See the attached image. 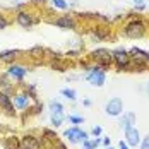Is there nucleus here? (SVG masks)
<instances>
[{
    "label": "nucleus",
    "mask_w": 149,
    "mask_h": 149,
    "mask_svg": "<svg viewBox=\"0 0 149 149\" xmlns=\"http://www.w3.org/2000/svg\"><path fill=\"white\" fill-rule=\"evenodd\" d=\"M88 82L94 88H103L104 82H106V70H103L101 67H91L88 70V75H86Z\"/></svg>",
    "instance_id": "39448f33"
},
{
    "label": "nucleus",
    "mask_w": 149,
    "mask_h": 149,
    "mask_svg": "<svg viewBox=\"0 0 149 149\" xmlns=\"http://www.w3.org/2000/svg\"><path fill=\"white\" fill-rule=\"evenodd\" d=\"M101 144H104V148L111 146V141H110V137H103V139H101Z\"/></svg>",
    "instance_id": "2f4dec72"
},
{
    "label": "nucleus",
    "mask_w": 149,
    "mask_h": 149,
    "mask_svg": "<svg viewBox=\"0 0 149 149\" xmlns=\"http://www.w3.org/2000/svg\"><path fill=\"white\" fill-rule=\"evenodd\" d=\"M50 120H52V125L57 129V127H60V125L63 123L65 115H63V113H52V115H50Z\"/></svg>",
    "instance_id": "aec40b11"
},
{
    "label": "nucleus",
    "mask_w": 149,
    "mask_h": 149,
    "mask_svg": "<svg viewBox=\"0 0 149 149\" xmlns=\"http://www.w3.org/2000/svg\"><path fill=\"white\" fill-rule=\"evenodd\" d=\"M15 21H17V24L21 26V28H31L34 22H36V19H33V15L29 12H26V10H19L17 15H15Z\"/></svg>",
    "instance_id": "ddd939ff"
},
{
    "label": "nucleus",
    "mask_w": 149,
    "mask_h": 149,
    "mask_svg": "<svg viewBox=\"0 0 149 149\" xmlns=\"http://www.w3.org/2000/svg\"><path fill=\"white\" fill-rule=\"evenodd\" d=\"M55 26L60 29H74L75 28V21L70 15H62L58 19H55Z\"/></svg>",
    "instance_id": "2eb2a0df"
},
{
    "label": "nucleus",
    "mask_w": 149,
    "mask_h": 149,
    "mask_svg": "<svg viewBox=\"0 0 149 149\" xmlns=\"http://www.w3.org/2000/svg\"><path fill=\"white\" fill-rule=\"evenodd\" d=\"M89 58L98 65V67H101L103 70H108L110 67H111V63H113V57H111V52L108 50V48H96V50H93L89 55Z\"/></svg>",
    "instance_id": "f03ea898"
},
{
    "label": "nucleus",
    "mask_w": 149,
    "mask_h": 149,
    "mask_svg": "<svg viewBox=\"0 0 149 149\" xmlns=\"http://www.w3.org/2000/svg\"><path fill=\"white\" fill-rule=\"evenodd\" d=\"M60 94L65 98V100H69V101H75L77 100V93L74 89H70V88H65V89L60 91Z\"/></svg>",
    "instance_id": "412c9836"
},
{
    "label": "nucleus",
    "mask_w": 149,
    "mask_h": 149,
    "mask_svg": "<svg viewBox=\"0 0 149 149\" xmlns=\"http://www.w3.org/2000/svg\"><path fill=\"white\" fill-rule=\"evenodd\" d=\"M104 113L108 117H120L123 113V101H122V98H118V96L111 98L108 103L104 104Z\"/></svg>",
    "instance_id": "0eeeda50"
},
{
    "label": "nucleus",
    "mask_w": 149,
    "mask_h": 149,
    "mask_svg": "<svg viewBox=\"0 0 149 149\" xmlns=\"http://www.w3.org/2000/svg\"><path fill=\"white\" fill-rule=\"evenodd\" d=\"M0 108H2V110H5V113H7V115H15L12 98H10L7 93H3V91H0Z\"/></svg>",
    "instance_id": "4468645a"
},
{
    "label": "nucleus",
    "mask_w": 149,
    "mask_h": 149,
    "mask_svg": "<svg viewBox=\"0 0 149 149\" xmlns=\"http://www.w3.org/2000/svg\"><path fill=\"white\" fill-rule=\"evenodd\" d=\"M104 149H113V148H111V146H108V148H104Z\"/></svg>",
    "instance_id": "4c0bfd02"
},
{
    "label": "nucleus",
    "mask_w": 149,
    "mask_h": 149,
    "mask_svg": "<svg viewBox=\"0 0 149 149\" xmlns=\"http://www.w3.org/2000/svg\"><path fill=\"white\" fill-rule=\"evenodd\" d=\"M70 123H74V125H79V123H84V117H81V115H69L67 117Z\"/></svg>",
    "instance_id": "a878e982"
},
{
    "label": "nucleus",
    "mask_w": 149,
    "mask_h": 149,
    "mask_svg": "<svg viewBox=\"0 0 149 149\" xmlns=\"http://www.w3.org/2000/svg\"><path fill=\"white\" fill-rule=\"evenodd\" d=\"M58 149H67V148H65V144H60L58 142Z\"/></svg>",
    "instance_id": "c9c22d12"
},
{
    "label": "nucleus",
    "mask_w": 149,
    "mask_h": 149,
    "mask_svg": "<svg viewBox=\"0 0 149 149\" xmlns=\"http://www.w3.org/2000/svg\"><path fill=\"white\" fill-rule=\"evenodd\" d=\"M52 149H58V148H52Z\"/></svg>",
    "instance_id": "ea45409f"
},
{
    "label": "nucleus",
    "mask_w": 149,
    "mask_h": 149,
    "mask_svg": "<svg viewBox=\"0 0 149 149\" xmlns=\"http://www.w3.org/2000/svg\"><path fill=\"white\" fill-rule=\"evenodd\" d=\"M129 55H130V62H132V70H139V72H142V70H146L149 67L148 63V52H144V50H141V48H130L129 50Z\"/></svg>",
    "instance_id": "7ed1b4c3"
},
{
    "label": "nucleus",
    "mask_w": 149,
    "mask_h": 149,
    "mask_svg": "<svg viewBox=\"0 0 149 149\" xmlns=\"http://www.w3.org/2000/svg\"><path fill=\"white\" fill-rule=\"evenodd\" d=\"M148 63H149V52H148Z\"/></svg>",
    "instance_id": "58836bf2"
},
{
    "label": "nucleus",
    "mask_w": 149,
    "mask_h": 149,
    "mask_svg": "<svg viewBox=\"0 0 149 149\" xmlns=\"http://www.w3.org/2000/svg\"><path fill=\"white\" fill-rule=\"evenodd\" d=\"M100 144H101L100 137H96V139H86V141H82V149H98Z\"/></svg>",
    "instance_id": "6ab92c4d"
},
{
    "label": "nucleus",
    "mask_w": 149,
    "mask_h": 149,
    "mask_svg": "<svg viewBox=\"0 0 149 149\" xmlns=\"http://www.w3.org/2000/svg\"><path fill=\"white\" fill-rule=\"evenodd\" d=\"M111 57H113V62L117 65V70L120 72H129L132 70V62H130V55L127 50L123 48H117L111 52Z\"/></svg>",
    "instance_id": "20e7f679"
},
{
    "label": "nucleus",
    "mask_w": 149,
    "mask_h": 149,
    "mask_svg": "<svg viewBox=\"0 0 149 149\" xmlns=\"http://www.w3.org/2000/svg\"><path fill=\"white\" fill-rule=\"evenodd\" d=\"M93 38L96 41H103V40L108 38V33L106 31H101V29H96V31H93Z\"/></svg>",
    "instance_id": "b1692460"
},
{
    "label": "nucleus",
    "mask_w": 149,
    "mask_h": 149,
    "mask_svg": "<svg viewBox=\"0 0 149 149\" xmlns=\"http://www.w3.org/2000/svg\"><path fill=\"white\" fill-rule=\"evenodd\" d=\"M139 149H149V134L141 137V144H139Z\"/></svg>",
    "instance_id": "cd10ccee"
},
{
    "label": "nucleus",
    "mask_w": 149,
    "mask_h": 149,
    "mask_svg": "<svg viewBox=\"0 0 149 149\" xmlns=\"http://www.w3.org/2000/svg\"><path fill=\"white\" fill-rule=\"evenodd\" d=\"M123 135H125V142L130 146V148H137L139 144H141V132H139V129L137 127H130V129H127V130H123Z\"/></svg>",
    "instance_id": "1a4fd4ad"
},
{
    "label": "nucleus",
    "mask_w": 149,
    "mask_h": 149,
    "mask_svg": "<svg viewBox=\"0 0 149 149\" xmlns=\"http://www.w3.org/2000/svg\"><path fill=\"white\" fill-rule=\"evenodd\" d=\"M17 57H19V50H3V52H0V62H3V63H14Z\"/></svg>",
    "instance_id": "dca6fc26"
},
{
    "label": "nucleus",
    "mask_w": 149,
    "mask_h": 149,
    "mask_svg": "<svg viewBox=\"0 0 149 149\" xmlns=\"http://www.w3.org/2000/svg\"><path fill=\"white\" fill-rule=\"evenodd\" d=\"M29 110H31V113H33V115H38V113H41V111H43V104L36 103L34 106H29Z\"/></svg>",
    "instance_id": "c85d7f7f"
},
{
    "label": "nucleus",
    "mask_w": 149,
    "mask_h": 149,
    "mask_svg": "<svg viewBox=\"0 0 149 149\" xmlns=\"http://www.w3.org/2000/svg\"><path fill=\"white\" fill-rule=\"evenodd\" d=\"M118 149H130V146H129L125 141H120L118 142Z\"/></svg>",
    "instance_id": "473e14b6"
},
{
    "label": "nucleus",
    "mask_w": 149,
    "mask_h": 149,
    "mask_svg": "<svg viewBox=\"0 0 149 149\" xmlns=\"http://www.w3.org/2000/svg\"><path fill=\"white\" fill-rule=\"evenodd\" d=\"M0 89L3 91V93H7V94H9V91L14 89V84L10 82V77H9L7 72L0 74Z\"/></svg>",
    "instance_id": "f3484780"
},
{
    "label": "nucleus",
    "mask_w": 149,
    "mask_h": 149,
    "mask_svg": "<svg viewBox=\"0 0 149 149\" xmlns=\"http://www.w3.org/2000/svg\"><path fill=\"white\" fill-rule=\"evenodd\" d=\"M41 146H43V139L40 141L33 134H26L21 139V149H41Z\"/></svg>",
    "instance_id": "9d476101"
},
{
    "label": "nucleus",
    "mask_w": 149,
    "mask_h": 149,
    "mask_svg": "<svg viewBox=\"0 0 149 149\" xmlns=\"http://www.w3.org/2000/svg\"><path fill=\"white\" fill-rule=\"evenodd\" d=\"M3 149H21V141L15 135H9L3 139Z\"/></svg>",
    "instance_id": "a211bd4d"
},
{
    "label": "nucleus",
    "mask_w": 149,
    "mask_h": 149,
    "mask_svg": "<svg viewBox=\"0 0 149 149\" xmlns=\"http://www.w3.org/2000/svg\"><path fill=\"white\" fill-rule=\"evenodd\" d=\"M57 132L55 130H52V129H45L43 130V139H45L46 142H57Z\"/></svg>",
    "instance_id": "5701e85b"
},
{
    "label": "nucleus",
    "mask_w": 149,
    "mask_h": 149,
    "mask_svg": "<svg viewBox=\"0 0 149 149\" xmlns=\"http://www.w3.org/2000/svg\"><path fill=\"white\" fill-rule=\"evenodd\" d=\"M146 93H148V96H149V81H148V84H146Z\"/></svg>",
    "instance_id": "e433bc0d"
},
{
    "label": "nucleus",
    "mask_w": 149,
    "mask_h": 149,
    "mask_svg": "<svg viewBox=\"0 0 149 149\" xmlns=\"http://www.w3.org/2000/svg\"><path fill=\"white\" fill-rule=\"evenodd\" d=\"M52 5H53L55 9H58V10H65V9L69 7V3H67L65 0H52Z\"/></svg>",
    "instance_id": "393cba45"
},
{
    "label": "nucleus",
    "mask_w": 149,
    "mask_h": 149,
    "mask_svg": "<svg viewBox=\"0 0 149 149\" xmlns=\"http://www.w3.org/2000/svg\"><path fill=\"white\" fill-rule=\"evenodd\" d=\"M135 123H137V118H135L134 111H123V115H120L118 118V127L122 130H127V129L134 127Z\"/></svg>",
    "instance_id": "f8f14e48"
},
{
    "label": "nucleus",
    "mask_w": 149,
    "mask_h": 149,
    "mask_svg": "<svg viewBox=\"0 0 149 149\" xmlns=\"http://www.w3.org/2000/svg\"><path fill=\"white\" fill-rule=\"evenodd\" d=\"M63 137H65L70 144H79V142L89 139V134H88L86 130L79 129L77 125H74V127H70V129H67V130L63 132Z\"/></svg>",
    "instance_id": "423d86ee"
},
{
    "label": "nucleus",
    "mask_w": 149,
    "mask_h": 149,
    "mask_svg": "<svg viewBox=\"0 0 149 149\" xmlns=\"http://www.w3.org/2000/svg\"><path fill=\"white\" fill-rule=\"evenodd\" d=\"M7 74L14 81H22L26 77V74H28V69L24 65H19V63H10L9 69H7Z\"/></svg>",
    "instance_id": "9b49d317"
},
{
    "label": "nucleus",
    "mask_w": 149,
    "mask_h": 149,
    "mask_svg": "<svg viewBox=\"0 0 149 149\" xmlns=\"http://www.w3.org/2000/svg\"><path fill=\"white\" fill-rule=\"evenodd\" d=\"M132 2H134L135 5H139V3H144V0H132Z\"/></svg>",
    "instance_id": "f704fd0d"
},
{
    "label": "nucleus",
    "mask_w": 149,
    "mask_h": 149,
    "mask_svg": "<svg viewBox=\"0 0 149 149\" xmlns=\"http://www.w3.org/2000/svg\"><path fill=\"white\" fill-rule=\"evenodd\" d=\"M101 134H103V129H101L100 125H94V127L91 129V135H93V137H100Z\"/></svg>",
    "instance_id": "c756f323"
},
{
    "label": "nucleus",
    "mask_w": 149,
    "mask_h": 149,
    "mask_svg": "<svg viewBox=\"0 0 149 149\" xmlns=\"http://www.w3.org/2000/svg\"><path fill=\"white\" fill-rule=\"evenodd\" d=\"M48 106H50V113H63V104L57 100H52Z\"/></svg>",
    "instance_id": "4be33fe9"
},
{
    "label": "nucleus",
    "mask_w": 149,
    "mask_h": 149,
    "mask_svg": "<svg viewBox=\"0 0 149 149\" xmlns=\"http://www.w3.org/2000/svg\"><path fill=\"white\" fill-rule=\"evenodd\" d=\"M82 103H84V106H91V100H84Z\"/></svg>",
    "instance_id": "72a5a7b5"
},
{
    "label": "nucleus",
    "mask_w": 149,
    "mask_h": 149,
    "mask_svg": "<svg viewBox=\"0 0 149 149\" xmlns=\"http://www.w3.org/2000/svg\"><path fill=\"white\" fill-rule=\"evenodd\" d=\"M7 26H9V21H7V19L3 17V15L0 14V29H5Z\"/></svg>",
    "instance_id": "7c9ffc66"
},
{
    "label": "nucleus",
    "mask_w": 149,
    "mask_h": 149,
    "mask_svg": "<svg viewBox=\"0 0 149 149\" xmlns=\"http://www.w3.org/2000/svg\"><path fill=\"white\" fill-rule=\"evenodd\" d=\"M43 53H45V48H41V46H34L31 50V55L33 57H43Z\"/></svg>",
    "instance_id": "bb28decb"
},
{
    "label": "nucleus",
    "mask_w": 149,
    "mask_h": 149,
    "mask_svg": "<svg viewBox=\"0 0 149 149\" xmlns=\"http://www.w3.org/2000/svg\"><path fill=\"white\" fill-rule=\"evenodd\" d=\"M148 31V24L142 21V19H132L129 21L125 26H123V34L130 40H137V38H142Z\"/></svg>",
    "instance_id": "f257e3e1"
},
{
    "label": "nucleus",
    "mask_w": 149,
    "mask_h": 149,
    "mask_svg": "<svg viewBox=\"0 0 149 149\" xmlns=\"http://www.w3.org/2000/svg\"><path fill=\"white\" fill-rule=\"evenodd\" d=\"M31 100H33V96H31L29 93H17L12 98V103H14L15 110H22L24 111V110H29Z\"/></svg>",
    "instance_id": "6e6552de"
}]
</instances>
